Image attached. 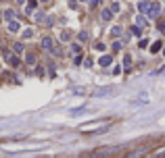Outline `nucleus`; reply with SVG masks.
<instances>
[{"label": "nucleus", "instance_id": "5701e85b", "mask_svg": "<svg viewBox=\"0 0 165 158\" xmlns=\"http://www.w3.org/2000/svg\"><path fill=\"white\" fill-rule=\"evenodd\" d=\"M136 21H138V25H140V27H144V25H146V19H144V17H138V19H136Z\"/></svg>", "mask_w": 165, "mask_h": 158}, {"label": "nucleus", "instance_id": "f8f14e48", "mask_svg": "<svg viewBox=\"0 0 165 158\" xmlns=\"http://www.w3.org/2000/svg\"><path fill=\"white\" fill-rule=\"evenodd\" d=\"M13 50H15V54H23L25 48H23V44H21V42H17V44L13 46Z\"/></svg>", "mask_w": 165, "mask_h": 158}, {"label": "nucleus", "instance_id": "c756f323", "mask_svg": "<svg viewBox=\"0 0 165 158\" xmlns=\"http://www.w3.org/2000/svg\"><path fill=\"white\" fill-rule=\"evenodd\" d=\"M80 2H86V0H80Z\"/></svg>", "mask_w": 165, "mask_h": 158}, {"label": "nucleus", "instance_id": "0eeeda50", "mask_svg": "<svg viewBox=\"0 0 165 158\" xmlns=\"http://www.w3.org/2000/svg\"><path fill=\"white\" fill-rule=\"evenodd\" d=\"M111 92H113V88H103V90H96L94 96H96V98H98V96H109Z\"/></svg>", "mask_w": 165, "mask_h": 158}, {"label": "nucleus", "instance_id": "a878e982", "mask_svg": "<svg viewBox=\"0 0 165 158\" xmlns=\"http://www.w3.org/2000/svg\"><path fill=\"white\" fill-rule=\"evenodd\" d=\"M159 31H161V34H165V21L159 23Z\"/></svg>", "mask_w": 165, "mask_h": 158}, {"label": "nucleus", "instance_id": "ddd939ff", "mask_svg": "<svg viewBox=\"0 0 165 158\" xmlns=\"http://www.w3.org/2000/svg\"><path fill=\"white\" fill-rule=\"evenodd\" d=\"M130 31H132L134 35H142V29H140V25H132V27H130Z\"/></svg>", "mask_w": 165, "mask_h": 158}, {"label": "nucleus", "instance_id": "bb28decb", "mask_svg": "<svg viewBox=\"0 0 165 158\" xmlns=\"http://www.w3.org/2000/svg\"><path fill=\"white\" fill-rule=\"evenodd\" d=\"M67 2H69L71 9H75V6H77V0H67Z\"/></svg>", "mask_w": 165, "mask_h": 158}, {"label": "nucleus", "instance_id": "cd10ccee", "mask_svg": "<svg viewBox=\"0 0 165 158\" xmlns=\"http://www.w3.org/2000/svg\"><path fill=\"white\" fill-rule=\"evenodd\" d=\"M17 4H25V0H17Z\"/></svg>", "mask_w": 165, "mask_h": 158}, {"label": "nucleus", "instance_id": "393cba45", "mask_svg": "<svg viewBox=\"0 0 165 158\" xmlns=\"http://www.w3.org/2000/svg\"><path fill=\"white\" fill-rule=\"evenodd\" d=\"M27 63H29V65H34V63H36V56H34V54H27Z\"/></svg>", "mask_w": 165, "mask_h": 158}, {"label": "nucleus", "instance_id": "9d476101", "mask_svg": "<svg viewBox=\"0 0 165 158\" xmlns=\"http://www.w3.org/2000/svg\"><path fill=\"white\" fill-rule=\"evenodd\" d=\"M88 40H90V34H88V31H80V34H77V42H88Z\"/></svg>", "mask_w": 165, "mask_h": 158}, {"label": "nucleus", "instance_id": "20e7f679", "mask_svg": "<svg viewBox=\"0 0 165 158\" xmlns=\"http://www.w3.org/2000/svg\"><path fill=\"white\" fill-rule=\"evenodd\" d=\"M111 63H113V56H109V54H105V56L98 60V65H100V67H111Z\"/></svg>", "mask_w": 165, "mask_h": 158}, {"label": "nucleus", "instance_id": "f3484780", "mask_svg": "<svg viewBox=\"0 0 165 158\" xmlns=\"http://www.w3.org/2000/svg\"><path fill=\"white\" fill-rule=\"evenodd\" d=\"M23 38H25V40L34 38V29H25V31H23Z\"/></svg>", "mask_w": 165, "mask_h": 158}, {"label": "nucleus", "instance_id": "4468645a", "mask_svg": "<svg viewBox=\"0 0 165 158\" xmlns=\"http://www.w3.org/2000/svg\"><path fill=\"white\" fill-rule=\"evenodd\" d=\"M4 19H6V21H13V19H15V11H11V9L4 11Z\"/></svg>", "mask_w": 165, "mask_h": 158}, {"label": "nucleus", "instance_id": "dca6fc26", "mask_svg": "<svg viewBox=\"0 0 165 158\" xmlns=\"http://www.w3.org/2000/svg\"><path fill=\"white\" fill-rule=\"evenodd\" d=\"M71 52H73V54H82V48H80V44H73V46H71Z\"/></svg>", "mask_w": 165, "mask_h": 158}, {"label": "nucleus", "instance_id": "6e6552de", "mask_svg": "<svg viewBox=\"0 0 165 158\" xmlns=\"http://www.w3.org/2000/svg\"><path fill=\"white\" fill-rule=\"evenodd\" d=\"M36 6H38V2H36V0L27 2V4H25V13H27V15H29V13H34V11H36Z\"/></svg>", "mask_w": 165, "mask_h": 158}, {"label": "nucleus", "instance_id": "2eb2a0df", "mask_svg": "<svg viewBox=\"0 0 165 158\" xmlns=\"http://www.w3.org/2000/svg\"><path fill=\"white\" fill-rule=\"evenodd\" d=\"M130 65H132V58L128 56V54H126V56H123V67H126L128 71H130Z\"/></svg>", "mask_w": 165, "mask_h": 158}, {"label": "nucleus", "instance_id": "aec40b11", "mask_svg": "<svg viewBox=\"0 0 165 158\" xmlns=\"http://www.w3.org/2000/svg\"><path fill=\"white\" fill-rule=\"evenodd\" d=\"M100 4H103V0H90V6H92V9L100 6Z\"/></svg>", "mask_w": 165, "mask_h": 158}, {"label": "nucleus", "instance_id": "39448f33", "mask_svg": "<svg viewBox=\"0 0 165 158\" xmlns=\"http://www.w3.org/2000/svg\"><path fill=\"white\" fill-rule=\"evenodd\" d=\"M19 29H21V25L15 21V19H13V21H9V31H11V34H17Z\"/></svg>", "mask_w": 165, "mask_h": 158}, {"label": "nucleus", "instance_id": "423d86ee", "mask_svg": "<svg viewBox=\"0 0 165 158\" xmlns=\"http://www.w3.org/2000/svg\"><path fill=\"white\" fill-rule=\"evenodd\" d=\"M100 19H103V21H111V19H113V11H111V9H105V11L100 13Z\"/></svg>", "mask_w": 165, "mask_h": 158}, {"label": "nucleus", "instance_id": "c85d7f7f", "mask_svg": "<svg viewBox=\"0 0 165 158\" xmlns=\"http://www.w3.org/2000/svg\"><path fill=\"white\" fill-rule=\"evenodd\" d=\"M40 2H50V0H40Z\"/></svg>", "mask_w": 165, "mask_h": 158}, {"label": "nucleus", "instance_id": "4be33fe9", "mask_svg": "<svg viewBox=\"0 0 165 158\" xmlns=\"http://www.w3.org/2000/svg\"><path fill=\"white\" fill-rule=\"evenodd\" d=\"M119 9H121L119 2H113V4H111V11H113V13H119Z\"/></svg>", "mask_w": 165, "mask_h": 158}, {"label": "nucleus", "instance_id": "7ed1b4c3", "mask_svg": "<svg viewBox=\"0 0 165 158\" xmlns=\"http://www.w3.org/2000/svg\"><path fill=\"white\" fill-rule=\"evenodd\" d=\"M42 48L50 52V50L54 48V40H52V38H48V35H46V38H42Z\"/></svg>", "mask_w": 165, "mask_h": 158}, {"label": "nucleus", "instance_id": "7c9ffc66", "mask_svg": "<svg viewBox=\"0 0 165 158\" xmlns=\"http://www.w3.org/2000/svg\"><path fill=\"white\" fill-rule=\"evenodd\" d=\"M163 54H165V50H163Z\"/></svg>", "mask_w": 165, "mask_h": 158}, {"label": "nucleus", "instance_id": "6ab92c4d", "mask_svg": "<svg viewBox=\"0 0 165 158\" xmlns=\"http://www.w3.org/2000/svg\"><path fill=\"white\" fill-rule=\"evenodd\" d=\"M111 48H113V52H117V50H121V48H123V44H121V42H115Z\"/></svg>", "mask_w": 165, "mask_h": 158}, {"label": "nucleus", "instance_id": "f257e3e1", "mask_svg": "<svg viewBox=\"0 0 165 158\" xmlns=\"http://www.w3.org/2000/svg\"><path fill=\"white\" fill-rule=\"evenodd\" d=\"M151 19H157L159 15H161V4L159 2H151V6H148V13H146Z\"/></svg>", "mask_w": 165, "mask_h": 158}, {"label": "nucleus", "instance_id": "a211bd4d", "mask_svg": "<svg viewBox=\"0 0 165 158\" xmlns=\"http://www.w3.org/2000/svg\"><path fill=\"white\" fill-rule=\"evenodd\" d=\"M159 50H161V42H155L153 48H151V52H159Z\"/></svg>", "mask_w": 165, "mask_h": 158}, {"label": "nucleus", "instance_id": "b1692460", "mask_svg": "<svg viewBox=\"0 0 165 158\" xmlns=\"http://www.w3.org/2000/svg\"><path fill=\"white\" fill-rule=\"evenodd\" d=\"M69 38H71V35L67 34V31H63V34H61V40H63V42H67V40H69Z\"/></svg>", "mask_w": 165, "mask_h": 158}, {"label": "nucleus", "instance_id": "1a4fd4ad", "mask_svg": "<svg viewBox=\"0 0 165 158\" xmlns=\"http://www.w3.org/2000/svg\"><path fill=\"white\" fill-rule=\"evenodd\" d=\"M109 34H111V38H119V35H121V27H119V25H113Z\"/></svg>", "mask_w": 165, "mask_h": 158}, {"label": "nucleus", "instance_id": "9b49d317", "mask_svg": "<svg viewBox=\"0 0 165 158\" xmlns=\"http://www.w3.org/2000/svg\"><path fill=\"white\" fill-rule=\"evenodd\" d=\"M148 6H151V2H144V0H142L140 4H138V11L144 15V13H148Z\"/></svg>", "mask_w": 165, "mask_h": 158}, {"label": "nucleus", "instance_id": "412c9836", "mask_svg": "<svg viewBox=\"0 0 165 158\" xmlns=\"http://www.w3.org/2000/svg\"><path fill=\"white\" fill-rule=\"evenodd\" d=\"M96 50H98V52H105V50H107V46L103 44V42H98V44H96Z\"/></svg>", "mask_w": 165, "mask_h": 158}, {"label": "nucleus", "instance_id": "f03ea898", "mask_svg": "<svg viewBox=\"0 0 165 158\" xmlns=\"http://www.w3.org/2000/svg\"><path fill=\"white\" fill-rule=\"evenodd\" d=\"M2 54H4V58H6V60H9V65H11V67H19V58L15 56L13 52H9V50H4Z\"/></svg>", "mask_w": 165, "mask_h": 158}]
</instances>
